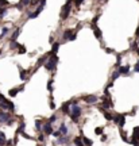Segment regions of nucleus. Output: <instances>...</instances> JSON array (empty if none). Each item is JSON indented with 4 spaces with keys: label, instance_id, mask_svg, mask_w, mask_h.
I'll use <instances>...</instances> for the list:
<instances>
[{
    "label": "nucleus",
    "instance_id": "f257e3e1",
    "mask_svg": "<svg viewBox=\"0 0 139 146\" xmlns=\"http://www.w3.org/2000/svg\"><path fill=\"white\" fill-rule=\"evenodd\" d=\"M70 110H69V116L70 119L73 120V123H77L78 122V119L80 116L82 115V108L78 106V104H73V106H70Z\"/></svg>",
    "mask_w": 139,
    "mask_h": 146
},
{
    "label": "nucleus",
    "instance_id": "f03ea898",
    "mask_svg": "<svg viewBox=\"0 0 139 146\" xmlns=\"http://www.w3.org/2000/svg\"><path fill=\"white\" fill-rule=\"evenodd\" d=\"M58 55L57 54H51L50 53V57H49L47 59H46V62H45V68L47 70H50V72H54L55 70V68H57V64H58Z\"/></svg>",
    "mask_w": 139,
    "mask_h": 146
},
{
    "label": "nucleus",
    "instance_id": "7ed1b4c3",
    "mask_svg": "<svg viewBox=\"0 0 139 146\" xmlns=\"http://www.w3.org/2000/svg\"><path fill=\"white\" fill-rule=\"evenodd\" d=\"M72 3H73V0H66V3H65L64 7H62L61 14H59V16H61V19H62V20L68 19V16H69L70 11H72Z\"/></svg>",
    "mask_w": 139,
    "mask_h": 146
},
{
    "label": "nucleus",
    "instance_id": "20e7f679",
    "mask_svg": "<svg viewBox=\"0 0 139 146\" xmlns=\"http://www.w3.org/2000/svg\"><path fill=\"white\" fill-rule=\"evenodd\" d=\"M112 120L115 122V124H118L120 129H123L124 124H126V114H118V115H113Z\"/></svg>",
    "mask_w": 139,
    "mask_h": 146
},
{
    "label": "nucleus",
    "instance_id": "39448f33",
    "mask_svg": "<svg viewBox=\"0 0 139 146\" xmlns=\"http://www.w3.org/2000/svg\"><path fill=\"white\" fill-rule=\"evenodd\" d=\"M0 107L3 108L4 111H5V110L14 111V110H15V104L11 102V100H7V99H5V100H3V102H0Z\"/></svg>",
    "mask_w": 139,
    "mask_h": 146
},
{
    "label": "nucleus",
    "instance_id": "423d86ee",
    "mask_svg": "<svg viewBox=\"0 0 139 146\" xmlns=\"http://www.w3.org/2000/svg\"><path fill=\"white\" fill-rule=\"evenodd\" d=\"M82 100L88 104H93V103H96L99 100V97L96 95H86V96H82Z\"/></svg>",
    "mask_w": 139,
    "mask_h": 146
},
{
    "label": "nucleus",
    "instance_id": "0eeeda50",
    "mask_svg": "<svg viewBox=\"0 0 139 146\" xmlns=\"http://www.w3.org/2000/svg\"><path fill=\"white\" fill-rule=\"evenodd\" d=\"M42 10H43V7H42V5H39L37 10L34 11V12H30V14H27V18H28V19H35V18H38V16H39V14L42 12Z\"/></svg>",
    "mask_w": 139,
    "mask_h": 146
},
{
    "label": "nucleus",
    "instance_id": "6e6552de",
    "mask_svg": "<svg viewBox=\"0 0 139 146\" xmlns=\"http://www.w3.org/2000/svg\"><path fill=\"white\" fill-rule=\"evenodd\" d=\"M42 131L45 133V135H51V133H53V127H51V123H45L42 126Z\"/></svg>",
    "mask_w": 139,
    "mask_h": 146
},
{
    "label": "nucleus",
    "instance_id": "1a4fd4ad",
    "mask_svg": "<svg viewBox=\"0 0 139 146\" xmlns=\"http://www.w3.org/2000/svg\"><path fill=\"white\" fill-rule=\"evenodd\" d=\"M11 118V114L7 111H0V123H5Z\"/></svg>",
    "mask_w": 139,
    "mask_h": 146
},
{
    "label": "nucleus",
    "instance_id": "9d476101",
    "mask_svg": "<svg viewBox=\"0 0 139 146\" xmlns=\"http://www.w3.org/2000/svg\"><path fill=\"white\" fill-rule=\"evenodd\" d=\"M92 30H93V34L97 39H101V35H103V31L96 26V24H92Z\"/></svg>",
    "mask_w": 139,
    "mask_h": 146
},
{
    "label": "nucleus",
    "instance_id": "9b49d317",
    "mask_svg": "<svg viewBox=\"0 0 139 146\" xmlns=\"http://www.w3.org/2000/svg\"><path fill=\"white\" fill-rule=\"evenodd\" d=\"M68 142H69V138H68L66 135H59L58 141L54 142V145H57V143H58V145H65V143H68Z\"/></svg>",
    "mask_w": 139,
    "mask_h": 146
},
{
    "label": "nucleus",
    "instance_id": "f8f14e48",
    "mask_svg": "<svg viewBox=\"0 0 139 146\" xmlns=\"http://www.w3.org/2000/svg\"><path fill=\"white\" fill-rule=\"evenodd\" d=\"M118 72L120 75H128L130 73V65H122V66H119Z\"/></svg>",
    "mask_w": 139,
    "mask_h": 146
},
{
    "label": "nucleus",
    "instance_id": "ddd939ff",
    "mask_svg": "<svg viewBox=\"0 0 139 146\" xmlns=\"http://www.w3.org/2000/svg\"><path fill=\"white\" fill-rule=\"evenodd\" d=\"M103 108H108V107H112V102L108 99V97H103Z\"/></svg>",
    "mask_w": 139,
    "mask_h": 146
},
{
    "label": "nucleus",
    "instance_id": "4468645a",
    "mask_svg": "<svg viewBox=\"0 0 139 146\" xmlns=\"http://www.w3.org/2000/svg\"><path fill=\"white\" fill-rule=\"evenodd\" d=\"M58 131L61 133V135H68V127H66V124H65V123H61Z\"/></svg>",
    "mask_w": 139,
    "mask_h": 146
},
{
    "label": "nucleus",
    "instance_id": "2eb2a0df",
    "mask_svg": "<svg viewBox=\"0 0 139 146\" xmlns=\"http://www.w3.org/2000/svg\"><path fill=\"white\" fill-rule=\"evenodd\" d=\"M69 110H70V102L64 103V104H62V107H61V111H62L64 114H69Z\"/></svg>",
    "mask_w": 139,
    "mask_h": 146
},
{
    "label": "nucleus",
    "instance_id": "dca6fc26",
    "mask_svg": "<svg viewBox=\"0 0 139 146\" xmlns=\"http://www.w3.org/2000/svg\"><path fill=\"white\" fill-rule=\"evenodd\" d=\"M73 32V30L72 28H66L64 31V34H62V38H64V41H68L69 39V37H70V34Z\"/></svg>",
    "mask_w": 139,
    "mask_h": 146
},
{
    "label": "nucleus",
    "instance_id": "f3484780",
    "mask_svg": "<svg viewBox=\"0 0 139 146\" xmlns=\"http://www.w3.org/2000/svg\"><path fill=\"white\" fill-rule=\"evenodd\" d=\"M73 143H74L76 146H85L84 145V142H82V138H81V137H76L74 139H73Z\"/></svg>",
    "mask_w": 139,
    "mask_h": 146
},
{
    "label": "nucleus",
    "instance_id": "a211bd4d",
    "mask_svg": "<svg viewBox=\"0 0 139 146\" xmlns=\"http://www.w3.org/2000/svg\"><path fill=\"white\" fill-rule=\"evenodd\" d=\"M100 111L103 112V115L105 116V119H107V120H112V115H111L109 112H107V111H105V108L100 107Z\"/></svg>",
    "mask_w": 139,
    "mask_h": 146
},
{
    "label": "nucleus",
    "instance_id": "6ab92c4d",
    "mask_svg": "<svg viewBox=\"0 0 139 146\" xmlns=\"http://www.w3.org/2000/svg\"><path fill=\"white\" fill-rule=\"evenodd\" d=\"M24 127H26V123H24V122H20V124H19V127H18V130H16V135L22 134V133L24 131Z\"/></svg>",
    "mask_w": 139,
    "mask_h": 146
},
{
    "label": "nucleus",
    "instance_id": "aec40b11",
    "mask_svg": "<svg viewBox=\"0 0 139 146\" xmlns=\"http://www.w3.org/2000/svg\"><path fill=\"white\" fill-rule=\"evenodd\" d=\"M18 69H19V72H20V79H22V80H23V81H24V80H27V79H26V75L28 73V70L22 69L20 66H18Z\"/></svg>",
    "mask_w": 139,
    "mask_h": 146
},
{
    "label": "nucleus",
    "instance_id": "412c9836",
    "mask_svg": "<svg viewBox=\"0 0 139 146\" xmlns=\"http://www.w3.org/2000/svg\"><path fill=\"white\" fill-rule=\"evenodd\" d=\"M58 49H59V43L58 42H53V47H51V51H50V53H51V54H57Z\"/></svg>",
    "mask_w": 139,
    "mask_h": 146
},
{
    "label": "nucleus",
    "instance_id": "4be33fe9",
    "mask_svg": "<svg viewBox=\"0 0 139 146\" xmlns=\"http://www.w3.org/2000/svg\"><path fill=\"white\" fill-rule=\"evenodd\" d=\"M81 138H82V142H84V145H85V146H92L93 142H92L89 138H86V137H84V135H81Z\"/></svg>",
    "mask_w": 139,
    "mask_h": 146
},
{
    "label": "nucleus",
    "instance_id": "5701e85b",
    "mask_svg": "<svg viewBox=\"0 0 139 146\" xmlns=\"http://www.w3.org/2000/svg\"><path fill=\"white\" fill-rule=\"evenodd\" d=\"M42 126H43L42 120H39V119H37V120H35V129H37L38 131H42Z\"/></svg>",
    "mask_w": 139,
    "mask_h": 146
},
{
    "label": "nucleus",
    "instance_id": "b1692460",
    "mask_svg": "<svg viewBox=\"0 0 139 146\" xmlns=\"http://www.w3.org/2000/svg\"><path fill=\"white\" fill-rule=\"evenodd\" d=\"M53 83H54V79H50V80L47 81V91L50 92V93L54 91L53 89Z\"/></svg>",
    "mask_w": 139,
    "mask_h": 146
},
{
    "label": "nucleus",
    "instance_id": "393cba45",
    "mask_svg": "<svg viewBox=\"0 0 139 146\" xmlns=\"http://www.w3.org/2000/svg\"><path fill=\"white\" fill-rule=\"evenodd\" d=\"M19 34H20V30H19V28H16L15 31H14V34H12V37H11V41H16L18 37H19Z\"/></svg>",
    "mask_w": 139,
    "mask_h": 146
},
{
    "label": "nucleus",
    "instance_id": "a878e982",
    "mask_svg": "<svg viewBox=\"0 0 139 146\" xmlns=\"http://www.w3.org/2000/svg\"><path fill=\"white\" fill-rule=\"evenodd\" d=\"M5 143V134L3 131H0V146H4Z\"/></svg>",
    "mask_w": 139,
    "mask_h": 146
},
{
    "label": "nucleus",
    "instance_id": "bb28decb",
    "mask_svg": "<svg viewBox=\"0 0 139 146\" xmlns=\"http://www.w3.org/2000/svg\"><path fill=\"white\" fill-rule=\"evenodd\" d=\"M20 46L19 43L16 42V41H11V43H10V49H12V50H15V49H18Z\"/></svg>",
    "mask_w": 139,
    "mask_h": 146
},
{
    "label": "nucleus",
    "instance_id": "cd10ccee",
    "mask_svg": "<svg viewBox=\"0 0 139 146\" xmlns=\"http://www.w3.org/2000/svg\"><path fill=\"white\" fill-rule=\"evenodd\" d=\"M18 92H19V89H18V88H14V89H11V91L8 92V95H10L11 97H15L16 95H18Z\"/></svg>",
    "mask_w": 139,
    "mask_h": 146
},
{
    "label": "nucleus",
    "instance_id": "c85d7f7f",
    "mask_svg": "<svg viewBox=\"0 0 139 146\" xmlns=\"http://www.w3.org/2000/svg\"><path fill=\"white\" fill-rule=\"evenodd\" d=\"M5 14H7V8H5V7L0 8V19H3V18L5 16Z\"/></svg>",
    "mask_w": 139,
    "mask_h": 146
},
{
    "label": "nucleus",
    "instance_id": "c756f323",
    "mask_svg": "<svg viewBox=\"0 0 139 146\" xmlns=\"http://www.w3.org/2000/svg\"><path fill=\"white\" fill-rule=\"evenodd\" d=\"M26 51H27V50H26V47H24L23 45H20V46L18 47V53H19V54H24Z\"/></svg>",
    "mask_w": 139,
    "mask_h": 146
},
{
    "label": "nucleus",
    "instance_id": "7c9ffc66",
    "mask_svg": "<svg viewBox=\"0 0 139 146\" xmlns=\"http://www.w3.org/2000/svg\"><path fill=\"white\" fill-rule=\"evenodd\" d=\"M7 32H8V27H3V30H1V34H0V39H1V38H4Z\"/></svg>",
    "mask_w": 139,
    "mask_h": 146
},
{
    "label": "nucleus",
    "instance_id": "2f4dec72",
    "mask_svg": "<svg viewBox=\"0 0 139 146\" xmlns=\"http://www.w3.org/2000/svg\"><path fill=\"white\" fill-rule=\"evenodd\" d=\"M120 137H122V139H123V142H126V143H128V138H127V135L124 134V131H120Z\"/></svg>",
    "mask_w": 139,
    "mask_h": 146
},
{
    "label": "nucleus",
    "instance_id": "473e14b6",
    "mask_svg": "<svg viewBox=\"0 0 139 146\" xmlns=\"http://www.w3.org/2000/svg\"><path fill=\"white\" fill-rule=\"evenodd\" d=\"M128 143H131L132 146H139V141L135 139V138H132L131 141H128Z\"/></svg>",
    "mask_w": 139,
    "mask_h": 146
},
{
    "label": "nucleus",
    "instance_id": "72a5a7b5",
    "mask_svg": "<svg viewBox=\"0 0 139 146\" xmlns=\"http://www.w3.org/2000/svg\"><path fill=\"white\" fill-rule=\"evenodd\" d=\"M100 16H101V14H97V15L95 16V18H93V20H92V24H96V23H97V20L100 19Z\"/></svg>",
    "mask_w": 139,
    "mask_h": 146
},
{
    "label": "nucleus",
    "instance_id": "f704fd0d",
    "mask_svg": "<svg viewBox=\"0 0 139 146\" xmlns=\"http://www.w3.org/2000/svg\"><path fill=\"white\" fill-rule=\"evenodd\" d=\"M8 4V0H0V7H7Z\"/></svg>",
    "mask_w": 139,
    "mask_h": 146
},
{
    "label": "nucleus",
    "instance_id": "c9c22d12",
    "mask_svg": "<svg viewBox=\"0 0 139 146\" xmlns=\"http://www.w3.org/2000/svg\"><path fill=\"white\" fill-rule=\"evenodd\" d=\"M95 133H96L97 135H101L103 134V127H96V129H95Z\"/></svg>",
    "mask_w": 139,
    "mask_h": 146
},
{
    "label": "nucleus",
    "instance_id": "e433bc0d",
    "mask_svg": "<svg viewBox=\"0 0 139 146\" xmlns=\"http://www.w3.org/2000/svg\"><path fill=\"white\" fill-rule=\"evenodd\" d=\"M76 38H77V32H72L69 37V41H76Z\"/></svg>",
    "mask_w": 139,
    "mask_h": 146
},
{
    "label": "nucleus",
    "instance_id": "4c0bfd02",
    "mask_svg": "<svg viewBox=\"0 0 139 146\" xmlns=\"http://www.w3.org/2000/svg\"><path fill=\"white\" fill-rule=\"evenodd\" d=\"M55 120H57V116H55V115H51V116L49 118V123H54Z\"/></svg>",
    "mask_w": 139,
    "mask_h": 146
},
{
    "label": "nucleus",
    "instance_id": "58836bf2",
    "mask_svg": "<svg viewBox=\"0 0 139 146\" xmlns=\"http://www.w3.org/2000/svg\"><path fill=\"white\" fill-rule=\"evenodd\" d=\"M20 4L23 7H26V5H30V0H20Z\"/></svg>",
    "mask_w": 139,
    "mask_h": 146
},
{
    "label": "nucleus",
    "instance_id": "ea45409f",
    "mask_svg": "<svg viewBox=\"0 0 139 146\" xmlns=\"http://www.w3.org/2000/svg\"><path fill=\"white\" fill-rule=\"evenodd\" d=\"M119 76H120V73H119V72H113V73H112V77H111V79H112V80H116Z\"/></svg>",
    "mask_w": 139,
    "mask_h": 146
},
{
    "label": "nucleus",
    "instance_id": "a19ab883",
    "mask_svg": "<svg viewBox=\"0 0 139 146\" xmlns=\"http://www.w3.org/2000/svg\"><path fill=\"white\" fill-rule=\"evenodd\" d=\"M46 59H47V57H46V55H45V57H42V58H39V59H38V65L43 64V62H45Z\"/></svg>",
    "mask_w": 139,
    "mask_h": 146
},
{
    "label": "nucleus",
    "instance_id": "79ce46f5",
    "mask_svg": "<svg viewBox=\"0 0 139 146\" xmlns=\"http://www.w3.org/2000/svg\"><path fill=\"white\" fill-rule=\"evenodd\" d=\"M41 0H30V5H38Z\"/></svg>",
    "mask_w": 139,
    "mask_h": 146
},
{
    "label": "nucleus",
    "instance_id": "37998d69",
    "mask_svg": "<svg viewBox=\"0 0 139 146\" xmlns=\"http://www.w3.org/2000/svg\"><path fill=\"white\" fill-rule=\"evenodd\" d=\"M51 135H53V137H55V138H58L59 135H61V133H59L58 130H57V131H54V130H53V133H51Z\"/></svg>",
    "mask_w": 139,
    "mask_h": 146
},
{
    "label": "nucleus",
    "instance_id": "c03bdc74",
    "mask_svg": "<svg viewBox=\"0 0 139 146\" xmlns=\"http://www.w3.org/2000/svg\"><path fill=\"white\" fill-rule=\"evenodd\" d=\"M22 135H23V137H24V138H26V139H32V137H31V135L26 134V133H24V131H23V133H22Z\"/></svg>",
    "mask_w": 139,
    "mask_h": 146
},
{
    "label": "nucleus",
    "instance_id": "a18cd8bd",
    "mask_svg": "<svg viewBox=\"0 0 139 146\" xmlns=\"http://www.w3.org/2000/svg\"><path fill=\"white\" fill-rule=\"evenodd\" d=\"M73 1H74V4L77 5V7H80V5L82 4V1H84V0H73Z\"/></svg>",
    "mask_w": 139,
    "mask_h": 146
},
{
    "label": "nucleus",
    "instance_id": "49530a36",
    "mask_svg": "<svg viewBox=\"0 0 139 146\" xmlns=\"http://www.w3.org/2000/svg\"><path fill=\"white\" fill-rule=\"evenodd\" d=\"M134 72H135V73H139V62H136V64H135V66H134Z\"/></svg>",
    "mask_w": 139,
    "mask_h": 146
},
{
    "label": "nucleus",
    "instance_id": "de8ad7c7",
    "mask_svg": "<svg viewBox=\"0 0 139 146\" xmlns=\"http://www.w3.org/2000/svg\"><path fill=\"white\" fill-rule=\"evenodd\" d=\"M5 124H7V126H12V124H14V119H8V120H7V122H5Z\"/></svg>",
    "mask_w": 139,
    "mask_h": 146
},
{
    "label": "nucleus",
    "instance_id": "09e8293b",
    "mask_svg": "<svg viewBox=\"0 0 139 146\" xmlns=\"http://www.w3.org/2000/svg\"><path fill=\"white\" fill-rule=\"evenodd\" d=\"M120 62H122V54H119L118 57H116V64H120Z\"/></svg>",
    "mask_w": 139,
    "mask_h": 146
},
{
    "label": "nucleus",
    "instance_id": "8fccbe9b",
    "mask_svg": "<svg viewBox=\"0 0 139 146\" xmlns=\"http://www.w3.org/2000/svg\"><path fill=\"white\" fill-rule=\"evenodd\" d=\"M4 145H5V146H12V145H14V142H12L11 139H8V141H5Z\"/></svg>",
    "mask_w": 139,
    "mask_h": 146
},
{
    "label": "nucleus",
    "instance_id": "3c124183",
    "mask_svg": "<svg viewBox=\"0 0 139 146\" xmlns=\"http://www.w3.org/2000/svg\"><path fill=\"white\" fill-rule=\"evenodd\" d=\"M136 47H138V42H132V43H131V49H132V50H135Z\"/></svg>",
    "mask_w": 139,
    "mask_h": 146
},
{
    "label": "nucleus",
    "instance_id": "603ef678",
    "mask_svg": "<svg viewBox=\"0 0 139 146\" xmlns=\"http://www.w3.org/2000/svg\"><path fill=\"white\" fill-rule=\"evenodd\" d=\"M15 7H16V8H18V10H23V5H22L20 3H18V4L15 5Z\"/></svg>",
    "mask_w": 139,
    "mask_h": 146
},
{
    "label": "nucleus",
    "instance_id": "864d4df0",
    "mask_svg": "<svg viewBox=\"0 0 139 146\" xmlns=\"http://www.w3.org/2000/svg\"><path fill=\"white\" fill-rule=\"evenodd\" d=\"M105 53H113V49H109V47H105Z\"/></svg>",
    "mask_w": 139,
    "mask_h": 146
},
{
    "label": "nucleus",
    "instance_id": "5fc2aeb1",
    "mask_svg": "<svg viewBox=\"0 0 139 146\" xmlns=\"http://www.w3.org/2000/svg\"><path fill=\"white\" fill-rule=\"evenodd\" d=\"M50 107L53 108V110H54V108H55V104H54V102H53V99H51V100H50Z\"/></svg>",
    "mask_w": 139,
    "mask_h": 146
},
{
    "label": "nucleus",
    "instance_id": "6e6d98bb",
    "mask_svg": "<svg viewBox=\"0 0 139 146\" xmlns=\"http://www.w3.org/2000/svg\"><path fill=\"white\" fill-rule=\"evenodd\" d=\"M39 3H41V5H42V7H45V5H46V0H41Z\"/></svg>",
    "mask_w": 139,
    "mask_h": 146
},
{
    "label": "nucleus",
    "instance_id": "4d7b16f0",
    "mask_svg": "<svg viewBox=\"0 0 139 146\" xmlns=\"http://www.w3.org/2000/svg\"><path fill=\"white\" fill-rule=\"evenodd\" d=\"M101 141L103 142H105V141H107V135H101Z\"/></svg>",
    "mask_w": 139,
    "mask_h": 146
},
{
    "label": "nucleus",
    "instance_id": "13d9d810",
    "mask_svg": "<svg viewBox=\"0 0 139 146\" xmlns=\"http://www.w3.org/2000/svg\"><path fill=\"white\" fill-rule=\"evenodd\" d=\"M135 37H136V38L139 37V26H138V28H136V32H135Z\"/></svg>",
    "mask_w": 139,
    "mask_h": 146
},
{
    "label": "nucleus",
    "instance_id": "bf43d9fd",
    "mask_svg": "<svg viewBox=\"0 0 139 146\" xmlns=\"http://www.w3.org/2000/svg\"><path fill=\"white\" fill-rule=\"evenodd\" d=\"M3 100H5V97L3 96V95H1V93H0V102H3Z\"/></svg>",
    "mask_w": 139,
    "mask_h": 146
},
{
    "label": "nucleus",
    "instance_id": "052dcab7",
    "mask_svg": "<svg viewBox=\"0 0 139 146\" xmlns=\"http://www.w3.org/2000/svg\"><path fill=\"white\" fill-rule=\"evenodd\" d=\"M49 42L53 43V42H54V38H53V37H50V38H49Z\"/></svg>",
    "mask_w": 139,
    "mask_h": 146
},
{
    "label": "nucleus",
    "instance_id": "680f3d73",
    "mask_svg": "<svg viewBox=\"0 0 139 146\" xmlns=\"http://www.w3.org/2000/svg\"><path fill=\"white\" fill-rule=\"evenodd\" d=\"M38 139H39L41 142H42V141H43V135H39V137H38Z\"/></svg>",
    "mask_w": 139,
    "mask_h": 146
},
{
    "label": "nucleus",
    "instance_id": "e2e57ef3",
    "mask_svg": "<svg viewBox=\"0 0 139 146\" xmlns=\"http://www.w3.org/2000/svg\"><path fill=\"white\" fill-rule=\"evenodd\" d=\"M138 62H139V61H138Z\"/></svg>",
    "mask_w": 139,
    "mask_h": 146
}]
</instances>
